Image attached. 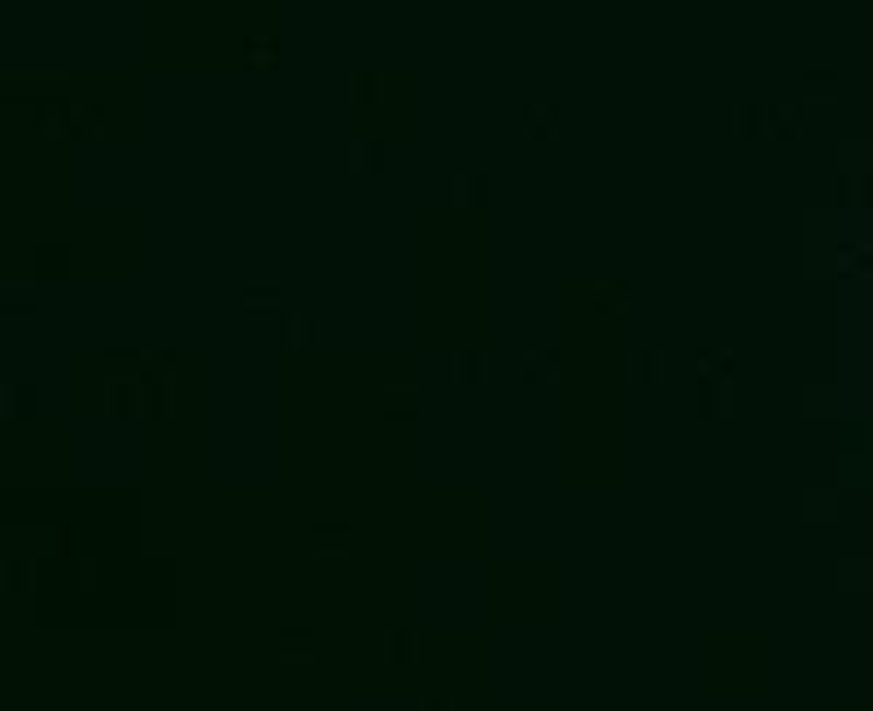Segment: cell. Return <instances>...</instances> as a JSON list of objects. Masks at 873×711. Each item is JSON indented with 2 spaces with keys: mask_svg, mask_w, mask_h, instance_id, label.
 I'll use <instances>...</instances> for the list:
<instances>
[{
  "mask_svg": "<svg viewBox=\"0 0 873 711\" xmlns=\"http://www.w3.org/2000/svg\"><path fill=\"white\" fill-rule=\"evenodd\" d=\"M804 520L808 524H834L839 520V489H808L804 493Z\"/></svg>",
  "mask_w": 873,
  "mask_h": 711,
  "instance_id": "2e32d148",
  "label": "cell"
},
{
  "mask_svg": "<svg viewBox=\"0 0 873 711\" xmlns=\"http://www.w3.org/2000/svg\"><path fill=\"white\" fill-rule=\"evenodd\" d=\"M695 367H699V380L734 384V376H738V354H734V349H699Z\"/></svg>",
  "mask_w": 873,
  "mask_h": 711,
  "instance_id": "4fadbf2b",
  "label": "cell"
},
{
  "mask_svg": "<svg viewBox=\"0 0 873 711\" xmlns=\"http://www.w3.org/2000/svg\"><path fill=\"white\" fill-rule=\"evenodd\" d=\"M559 136V105H529L524 110V140H555Z\"/></svg>",
  "mask_w": 873,
  "mask_h": 711,
  "instance_id": "9a60e30c",
  "label": "cell"
},
{
  "mask_svg": "<svg viewBox=\"0 0 873 711\" xmlns=\"http://www.w3.org/2000/svg\"><path fill=\"white\" fill-rule=\"evenodd\" d=\"M524 380L555 384L559 380V349H529V354H524Z\"/></svg>",
  "mask_w": 873,
  "mask_h": 711,
  "instance_id": "e0dca14e",
  "label": "cell"
},
{
  "mask_svg": "<svg viewBox=\"0 0 873 711\" xmlns=\"http://www.w3.org/2000/svg\"><path fill=\"white\" fill-rule=\"evenodd\" d=\"M389 655L393 659H415V633L411 629H393L389 633Z\"/></svg>",
  "mask_w": 873,
  "mask_h": 711,
  "instance_id": "7402d4cb",
  "label": "cell"
},
{
  "mask_svg": "<svg viewBox=\"0 0 873 711\" xmlns=\"http://www.w3.org/2000/svg\"><path fill=\"white\" fill-rule=\"evenodd\" d=\"M865 175H843L839 179V201H843V210H856V206H865Z\"/></svg>",
  "mask_w": 873,
  "mask_h": 711,
  "instance_id": "ffe728a7",
  "label": "cell"
},
{
  "mask_svg": "<svg viewBox=\"0 0 873 711\" xmlns=\"http://www.w3.org/2000/svg\"><path fill=\"white\" fill-rule=\"evenodd\" d=\"M319 336V319L310 310H289L280 323V349H310Z\"/></svg>",
  "mask_w": 873,
  "mask_h": 711,
  "instance_id": "52a82bcc",
  "label": "cell"
},
{
  "mask_svg": "<svg viewBox=\"0 0 873 711\" xmlns=\"http://www.w3.org/2000/svg\"><path fill=\"white\" fill-rule=\"evenodd\" d=\"M699 415L703 419H729L734 415V384L699 380Z\"/></svg>",
  "mask_w": 873,
  "mask_h": 711,
  "instance_id": "9c48e42d",
  "label": "cell"
},
{
  "mask_svg": "<svg viewBox=\"0 0 873 711\" xmlns=\"http://www.w3.org/2000/svg\"><path fill=\"white\" fill-rule=\"evenodd\" d=\"M345 162H350L354 175H380L389 166V149H385V140H376V136H358V140H350V149H345Z\"/></svg>",
  "mask_w": 873,
  "mask_h": 711,
  "instance_id": "7a4b0ae2",
  "label": "cell"
},
{
  "mask_svg": "<svg viewBox=\"0 0 873 711\" xmlns=\"http://www.w3.org/2000/svg\"><path fill=\"white\" fill-rule=\"evenodd\" d=\"M350 101L354 105H380L385 101V70H376V66L350 70Z\"/></svg>",
  "mask_w": 873,
  "mask_h": 711,
  "instance_id": "8fae6325",
  "label": "cell"
},
{
  "mask_svg": "<svg viewBox=\"0 0 873 711\" xmlns=\"http://www.w3.org/2000/svg\"><path fill=\"white\" fill-rule=\"evenodd\" d=\"M804 402H808V415H812V419L834 415V411H839V389H834V384H812V389L804 393Z\"/></svg>",
  "mask_w": 873,
  "mask_h": 711,
  "instance_id": "d6986e66",
  "label": "cell"
},
{
  "mask_svg": "<svg viewBox=\"0 0 873 711\" xmlns=\"http://www.w3.org/2000/svg\"><path fill=\"white\" fill-rule=\"evenodd\" d=\"M92 576H97V572H92V563H83V568H79V581H83V589L92 585Z\"/></svg>",
  "mask_w": 873,
  "mask_h": 711,
  "instance_id": "d4e9b609",
  "label": "cell"
},
{
  "mask_svg": "<svg viewBox=\"0 0 873 711\" xmlns=\"http://www.w3.org/2000/svg\"><path fill=\"white\" fill-rule=\"evenodd\" d=\"M136 384H140V415H149V419L175 415V380L166 371H145Z\"/></svg>",
  "mask_w": 873,
  "mask_h": 711,
  "instance_id": "6da1fadb",
  "label": "cell"
},
{
  "mask_svg": "<svg viewBox=\"0 0 873 711\" xmlns=\"http://www.w3.org/2000/svg\"><path fill=\"white\" fill-rule=\"evenodd\" d=\"M241 48H245V66L249 70H271V66H280V53H284V40L280 35H245L241 40Z\"/></svg>",
  "mask_w": 873,
  "mask_h": 711,
  "instance_id": "30bf717a",
  "label": "cell"
},
{
  "mask_svg": "<svg viewBox=\"0 0 873 711\" xmlns=\"http://www.w3.org/2000/svg\"><path fill=\"white\" fill-rule=\"evenodd\" d=\"M839 576H843V589H869V559H860V563L847 559Z\"/></svg>",
  "mask_w": 873,
  "mask_h": 711,
  "instance_id": "44dd1931",
  "label": "cell"
},
{
  "mask_svg": "<svg viewBox=\"0 0 873 711\" xmlns=\"http://www.w3.org/2000/svg\"><path fill=\"white\" fill-rule=\"evenodd\" d=\"M450 197H454V206L459 210H485L489 201H494V184H489V175H481V171L454 175Z\"/></svg>",
  "mask_w": 873,
  "mask_h": 711,
  "instance_id": "3957f363",
  "label": "cell"
},
{
  "mask_svg": "<svg viewBox=\"0 0 873 711\" xmlns=\"http://www.w3.org/2000/svg\"><path fill=\"white\" fill-rule=\"evenodd\" d=\"M764 136L773 140H799L804 136V114H799V105H764Z\"/></svg>",
  "mask_w": 873,
  "mask_h": 711,
  "instance_id": "8992f818",
  "label": "cell"
},
{
  "mask_svg": "<svg viewBox=\"0 0 873 711\" xmlns=\"http://www.w3.org/2000/svg\"><path fill=\"white\" fill-rule=\"evenodd\" d=\"M280 293H284L280 280H249L241 288L249 315H280Z\"/></svg>",
  "mask_w": 873,
  "mask_h": 711,
  "instance_id": "7c38bea8",
  "label": "cell"
},
{
  "mask_svg": "<svg viewBox=\"0 0 873 711\" xmlns=\"http://www.w3.org/2000/svg\"><path fill=\"white\" fill-rule=\"evenodd\" d=\"M105 415L110 419H136L140 415V384L131 376H114L105 384Z\"/></svg>",
  "mask_w": 873,
  "mask_h": 711,
  "instance_id": "277c9868",
  "label": "cell"
},
{
  "mask_svg": "<svg viewBox=\"0 0 873 711\" xmlns=\"http://www.w3.org/2000/svg\"><path fill=\"white\" fill-rule=\"evenodd\" d=\"M629 293V280H599L594 284V315H625Z\"/></svg>",
  "mask_w": 873,
  "mask_h": 711,
  "instance_id": "5bb4252c",
  "label": "cell"
},
{
  "mask_svg": "<svg viewBox=\"0 0 873 711\" xmlns=\"http://www.w3.org/2000/svg\"><path fill=\"white\" fill-rule=\"evenodd\" d=\"M489 380V349L485 345H463L454 349V384H485Z\"/></svg>",
  "mask_w": 873,
  "mask_h": 711,
  "instance_id": "5b68a950",
  "label": "cell"
},
{
  "mask_svg": "<svg viewBox=\"0 0 873 711\" xmlns=\"http://www.w3.org/2000/svg\"><path fill=\"white\" fill-rule=\"evenodd\" d=\"M839 153H843V162H852V158H856V162H865V158H869V144H860V149H856V144L847 140ZM847 175H856V166H847Z\"/></svg>",
  "mask_w": 873,
  "mask_h": 711,
  "instance_id": "cb8c5ba5",
  "label": "cell"
},
{
  "mask_svg": "<svg viewBox=\"0 0 873 711\" xmlns=\"http://www.w3.org/2000/svg\"><path fill=\"white\" fill-rule=\"evenodd\" d=\"M860 441H865V424H852V419H847V424H843V450H847V454H852V450H865Z\"/></svg>",
  "mask_w": 873,
  "mask_h": 711,
  "instance_id": "603a6c76",
  "label": "cell"
},
{
  "mask_svg": "<svg viewBox=\"0 0 873 711\" xmlns=\"http://www.w3.org/2000/svg\"><path fill=\"white\" fill-rule=\"evenodd\" d=\"M734 136L738 140H760L764 136V110L760 105H751V101L734 105Z\"/></svg>",
  "mask_w": 873,
  "mask_h": 711,
  "instance_id": "ac0fdd59",
  "label": "cell"
},
{
  "mask_svg": "<svg viewBox=\"0 0 873 711\" xmlns=\"http://www.w3.org/2000/svg\"><path fill=\"white\" fill-rule=\"evenodd\" d=\"M629 380L633 384H660L664 380V349L633 345L629 349Z\"/></svg>",
  "mask_w": 873,
  "mask_h": 711,
  "instance_id": "ba28073f",
  "label": "cell"
}]
</instances>
